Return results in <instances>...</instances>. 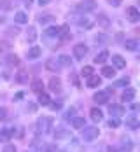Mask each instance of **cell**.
<instances>
[{"label": "cell", "instance_id": "cell-8", "mask_svg": "<svg viewBox=\"0 0 140 152\" xmlns=\"http://www.w3.org/2000/svg\"><path fill=\"white\" fill-rule=\"evenodd\" d=\"M112 65H114V68H125L126 66V61H125V58L123 56H119V54H114L112 56Z\"/></svg>", "mask_w": 140, "mask_h": 152}, {"label": "cell", "instance_id": "cell-20", "mask_svg": "<svg viewBox=\"0 0 140 152\" xmlns=\"http://www.w3.org/2000/svg\"><path fill=\"white\" fill-rule=\"evenodd\" d=\"M49 88H51V91H60V89H62V82H60V79L53 77V79L49 80Z\"/></svg>", "mask_w": 140, "mask_h": 152}, {"label": "cell", "instance_id": "cell-16", "mask_svg": "<svg viewBox=\"0 0 140 152\" xmlns=\"http://www.w3.org/2000/svg\"><path fill=\"white\" fill-rule=\"evenodd\" d=\"M86 84H88V88H98V86L102 84V79H100V77H96V75H89Z\"/></svg>", "mask_w": 140, "mask_h": 152}, {"label": "cell", "instance_id": "cell-4", "mask_svg": "<svg viewBox=\"0 0 140 152\" xmlns=\"http://www.w3.org/2000/svg\"><path fill=\"white\" fill-rule=\"evenodd\" d=\"M86 54H88V46L86 44H77V46L74 47V56L77 60H84Z\"/></svg>", "mask_w": 140, "mask_h": 152}, {"label": "cell", "instance_id": "cell-22", "mask_svg": "<svg viewBox=\"0 0 140 152\" xmlns=\"http://www.w3.org/2000/svg\"><path fill=\"white\" fill-rule=\"evenodd\" d=\"M39 103H40V105L42 107H46V105H49V103H51V100H49V94H47V93H39Z\"/></svg>", "mask_w": 140, "mask_h": 152}, {"label": "cell", "instance_id": "cell-1", "mask_svg": "<svg viewBox=\"0 0 140 152\" xmlns=\"http://www.w3.org/2000/svg\"><path fill=\"white\" fill-rule=\"evenodd\" d=\"M51 129H53V119H51V117H40V119L37 121V131H39V133L47 135Z\"/></svg>", "mask_w": 140, "mask_h": 152}, {"label": "cell", "instance_id": "cell-33", "mask_svg": "<svg viewBox=\"0 0 140 152\" xmlns=\"http://www.w3.org/2000/svg\"><path fill=\"white\" fill-rule=\"evenodd\" d=\"M67 135H68V133H67L65 129H56V131H54V138H67Z\"/></svg>", "mask_w": 140, "mask_h": 152}, {"label": "cell", "instance_id": "cell-27", "mask_svg": "<svg viewBox=\"0 0 140 152\" xmlns=\"http://www.w3.org/2000/svg\"><path fill=\"white\" fill-rule=\"evenodd\" d=\"M84 119H82V117H72V126H74V128H77V129H81V128H82V126H84Z\"/></svg>", "mask_w": 140, "mask_h": 152}, {"label": "cell", "instance_id": "cell-3", "mask_svg": "<svg viewBox=\"0 0 140 152\" xmlns=\"http://www.w3.org/2000/svg\"><path fill=\"white\" fill-rule=\"evenodd\" d=\"M109 96H110V93L105 89V91H98V93H95L93 94V100H95V103H98V105H102V103H107L109 102Z\"/></svg>", "mask_w": 140, "mask_h": 152}, {"label": "cell", "instance_id": "cell-24", "mask_svg": "<svg viewBox=\"0 0 140 152\" xmlns=\"http://www.w3.org/2000/svg\"><path fill=\"white\" fill-rule=\"evenodd\" d=\"M26 39H28V42H35V40H37V30H35L33 26H28V31H26Z\"/></svg>", "mask_w": 140, "mask_h": 152}, {"label": "cell", "instance_id": "cell-12", "mask_svg": "<svg viewBox=\"0 0 140 152\" xmlns=\"http://www.w3.org/2000/svg\"><path fill=\"white\" fill-rule=\"evenodd\" d=\"M42 54V49L40 47H37V46H33L28 49V53H26V56H28V60H35V58H39Z\"/></svg>", "mask_w": 140, "mask_h": 152}, {"label": "cell", "instance_id": "cell-17", "mask_svg": "<svg viewBox=\"0 0 140 152\" xmlns=\"http://www.w3.org/2000/svg\"><path fill=\"white\" fill-rule=\"evenodd\" d=\"M14 135V129H2L0 131V142H9Z\"/></svg>", "mask_w": 140, "mask_h": 152}, {"label": "cell", "instance_id": "cell-6", "mask_svg": "<svg viewBox=\"0 0 140 152\" xmlns=\"http://www.w3.org/2000/svg\"><path fill=\"white\" fill-rule=\"evenodd\" d=\"M126 18H128L131 23H137V21L140 19L139 9H137V7H128V9H126Z\"/></svg>", "mask_w": 140, "mask_h": 152}, {"label": "cell", "instance_id": "cell-46", "mask_svg": "<svg viewBox=\"0 0 140 152\" xmlns=\"http://www.w3.org/2000/svg\"><path fill=\"white\" fill-rule=\"evenodd\" d=\"M21 98H23V91H19L18 94H16V100H21Z\"/></svg>", "mask_w": 140, "mask_h": 152}, {"label": "cell", "instance_id": "cell-29", "mask_svg": "<svg viewBox=\"0 0 140 152\" xmlns=\"http://www.w3.org/2000/svg\"><path fill=\"white\" fill-rule=\"evenodd\" d=\"M79 26H81V28H91V26H93V23H91L89 19L82 18V19H79Z\"/></svg>", "mask_w": 140, "mask_h": 152}, {"label": "cell", "instance_id": "cell-21", "mask_svg": "<svg viewBox=\"0 0 140 152\" xmlns=\"http://www.w3.org/2000/svg\"><path fill=\"white\" fill-rule=\"evenodd\" d=\"M56 19H54V16L51 14H42L39 16V23H42V25H49V23H54Z\"/></svg>", "mask_w": 140, "mask_h": 152}, {"label": "cell", "instance_id": "cell-18", "mask_svg": "<svg viewBox=\"0 0 140 152\" xmlns=\"http://www.w3.org/2000/svg\"><path fill=\"white\" fill-rule=\"evenodd\" d=\"M89 115H91V119H93L95 122H100V121H103V112H102L100 108H93Z\"/></svg>", "mask_w": 140, "mask_h": 152}, {"label": "cell", "instance_id": "cell-30", "mask_svg": "<svg viewBox=\"0 0 140 152\" xmlns=\"http://www.w3.org/2000/svg\"><path fill=\"white\" fill-rule=\"evenodd\" d=\"M81 75L84 77V79H88L89 75H93V66H84L82 72H81Z\"/></svg>", "mask_w": 140, "mask_h": 152}, {"label": "cell", "instance_id": "cell-25", "mask_svg": "<svg viewBox=\"0 0 140 152\" xmlns=\"http://www.w3.org/2000/svg\"><path fill=\"white\" fill-rule=\"evenodd\" d=\"M16 80H18L19 84H25V82H28V74H26L25 70L18 72V75H16Z\"/></svg>", "mask_w": 140, "mask_h": 152}, {"label": "cell", "instance_id": "cell-19", "mask_svg": "<svg viewBox=\"0 0 140 152\" xmlns=\"http://www.w3.org/2000/svg\"><path fill=\"white\" fill-rule=\"evenodd\" d=\"M102 75L109 77V79H114V77H116V68H114V66H103V68H102Z\"/></svg>", "mask_w": 140, "mask_h": 152}, {"label": "cell", "instance_id": "cell-15", "mask_svg": "<svg viewBox=\"0 0 140 152\" xmlns=\"http://www.w3.org/2000/svg\"><path fill=\"white\" fill-rule=\"evenodd\" d=\"M14 21L19 23V25H25V23H28V16L25 14L23 11H18V12L14 14Z\"/></svg>", "mask_w": 140, "mask_h": 152}, {"label": "cell", "instance_id": "cell-28", "mask_svg": "<svg viewBox=\"0 0 140 152\" xmlns=\"http://www.w3.org/2000/svg\"><path fill=\"white\" fill-rule=\"evenodd\" d=\"M109 124V128H119L121 126V121L117 119V117H114V115H110V121L107 122Z\"/></svg>", "mask_w": 140, "mask_h": 152}, {"label": "cell", "instance_id": "cell-2", "mask_svg": "<svg viewBox=\"0 0 140 152\" xmlns=\"http://www.w3.org/2000/svg\"><path fill=\"white\" fill-rule=\"evenodd\" d=\"M98 135H100V131H98V128H95V126H91V128H84L82 126V140L84 142H93L95 138H98Z\"/></svg>", "mask_w": 140, "mask_h": 152}, {"label": "cell", "instance_id": "cell-47", "mask_svg": "<svg viewBox=\"0 0 140 152\" xmlns=\"http://www.w3.org/2000/svg\"><path fill=\"white\" fill-rule=\"evenodd\" d=\"M21 2H23L25 5H28V7H30V5H32V0H21Z\"/></svg>", "mask_w": 140, "mask_h": 152}, {"label": "cell", "instance_id": "cell-26", "mask_svg": "<svg viewBox=\"0 0 140 152\" xmlns=\"http://www.w3.org/2000/svg\"><path fill=\"white\" fill-rule=\"evenodd\" d=\"M58 65H62V66H68V65H72V60H70V56H58Z\"/></svg>", "mask_w": 140, "mask_h": 152}, {"label": "cell", "instance_id": "cell-32", "mask_svg": "<svg viewBox=\"0 0 140 152\" xmlns=\"http://www.w3.org/2000/svg\"><path fill=\"white\" fill-rule=\"evenodd\" d=\"M98 25L103 26V28H107V26H109V19H107L105 16H98Z\"/></svg>", "mask_w": 140, "mask_h": 152}, {"label": "cell", "instance_id": "cell-13", "mask_svg": "<svg viewBox=\"0 0 140 152\" xmlns=\"http://www.w3.org/2000/svg\"><path fill=\"white\" fill-rule=\"evenodd\" d=\"M30 88H32V91H33V93H42V91H44V84H42V80H40V79H33Z\"/></svg>", "mask_w": 140, "mask_h": 152}, {"label": "cell", "instance_id": "cell-14", "mask_svg": "<svg viewBox=\"0 0 140 152\" xmlns=\"http://www.w3.org/2000/svg\"><path fill=\"white\" fill-rule=\"evenodd\" d=\"M125 47L128 49V51H139L140 42L137 40V39H130V40H126L125 42Z\"/></svg>", "mask_w": 140, "mask_h": 152}, {"label": "cell", "instance_id": "cell-37", "mask_svg": "<svg viewBox=\"0 0 140 152\" xmlns=\"http://www.w3.org/2000/svg\"><path fill=\"white\" fill-rule=\"evenodd\" d=\"M49 105H51L53 110H60V108H62V103H60V102H53V103H49Z\"/></svg>", "mask_w": 140, "mask_h": 152}, {"label": "cell", "instance_id": "cell-38", "mask_svg": "<svg viewBox=\"0 0 140 152\" xmlns=\"http://www.w3.org/2000/svg\"><path fill=\"white\" fill-rule=\"evenodd\" d=\"M47 68H49V70H58V66H54V60L47 61Z\"/></svg>", "mask_w": 140, "mask_h": 152}, {"label": "cell", "instance_id": "cell-31", "mask_svg": "<svg viewBox=\"0 0 140 152\" xmlns=\"http://www.w3.org/2000/svg\"><path fill=\"white\" fill-rule=\"evenodd\" d=\"M46 37H58V28L56 26H49L46 30Z\"/></svg>", "mask_w": 140, "mask_h": 152}, {"label": "cell", "instance_id": "cell-43", "mask_svg": "<svg viewBox=\"0 0 140 152\" xmlns=\"http://www.w3.org/2000/svg\"><path fill=\"white\" fill-rule=\"evenodd\" d=\"M14 151H16V149L12 147V145H7V147L4 149V152H14Z\"/></svg>", "mask_w": 140, "mask_h": 152}, {"label": "cell", "instance_id": "cell-35", "mask_svg": "<svg viewBox=\"0 0 140 152\" xmlns=\"http://www.w3.org/2000/svg\"><path fill=\"white\" fill-rule=\"evenodd\" d=\"M95 42H96V44H98V42L103 44V42H109V39H107V35H98V37L95 39Z\"/></svg>", "mask_w": 140, "mask_h": 152}, {"label": "cell", "instance_id": "cell-41", "mask_svg": "<svg viewBox=\"0 0 140 152\" xmlns=\"http://www.w3.org/2000/svg\"><path fill=\"white\" fill-rule=\"evenodd\" d=\"M7 61H9V63H18V56H12V54H11V56H9V58H7Z\"/></svg>", "mask_w": 140, "mask_h": 152}, {"label": "cell", "instance_id": "cell-42", "mask_svg": "<svg viewBox=\"0 0 140 152\" xmlns=\"http://www.w3.org/2000/svg\"><path fill=\"white\" fill-rule=\"evenodd\" d=\"M37 110V105L35 103H28V112H35Z\"/></svg>", "mask_w": 140, "mask_h": 152}, {"label": "cell", "instance_id": "cell-23", "mask_svg": "<svg viewBox=\"0 0 140 152\" xmlns=\"http://www.w3.org/2000/svg\"><path fill=\"white\" fill-rule=\"evenodd\" d=\"M107 58H109V51H102L100 54H96V58H95V63H105L107 61Z\"/></svg>", "mask_w": 140, "mask_h": 152}, {"label": "cell", "instance_id": "cell-40", "mask_svg": "<svg viewBox=\"0 0 140 152\" xmlns=\"http://www.w3.org/2000/svg\"><path fill=\"white\" fill-rule=\"evenodd\" d=\"M107 2H109L110 5H114V7H117V5H121V2H123V0H107Z\"/></svg>", "mask_w": 140, "mask_h": 152}, {"label": "cell", "instance_id": "cell-7", "mask_svg": "<svg viewBox=\"0 0 140 152\" xmlns=\"http://www.w3.org/2000/svg\"><path fill=\"white\" fill-rule=\"evenodd\" d=\"M135 94H137V91H135L133 88H128V89H125V91H123V94H121V100H123L125 103H128V102H131V100L135 98Z\"/></svg>", "mask_w": 140, "mask_h": 152}, {"label": "cell", "instance_id": "cell-9", "mask_svg": "<svg viewBox=\"0 0 140 152\" xmlns=\"http://www.w3.org/2000/svg\"><path fill=\"white\" fill-rule=\"evenodd\" d=\"M126 126L130 128V129H139L140 128V121L137 115H130L128 119H126Z\"/></svg>", "mask_w": 140, "mask_h": 152}, {"label": "cell", "instance_id": "cell-39", "mask_svg": "<svg viewBox=\"0 0 140 152\" xmlns=\"http://www.w3.org/2000/svg\"><path fill=\"white\" fill-rule=\"evenodd\" d=\"M5 115H7V110L0 107V121H4V119H5Z\"/></svg>", "mask_w": 140, "mask_h": 152}, {"label": "cell", "instance_id": "cell-36", "mask_svg": "<svg viewBox=\"0 0 140 152\" xmlns=\"http://www.w3.org/2000/svg\"><path fill=\"white\" fill-rule=\"evenodd\" d=\"M74 115H75V108H70V110L65 114V119H72Z\"/></svg>", "mask_w": 140, "mask_h": 152}, {"label": "cell", "instance_id": "cell-44", "mask_svg": "<svg viewBox=\"0 0 140 152\" xmlns=\"http://www.w3.org/2000/svg\"><path fill=\"white\" fill-rule=\"evenodd\" d=\"M49 2H51V0H39V4H40V5H47Z\"/></svg>", "mask_w": 140, "mask_h": 152}, {"label": "cell", "instance_id": "cell-5", "mask_svg": "<svg viewBox=\"0 0 140 152\" xmlns=\"http://www.w3.org/2000/svg\"><path fill=\"white\" fill-rule=\"evenodd\" d=\"M95 9V2L93 0H84L77 5V12H89Z\"/></svg>", "mask_w": 140, "mask_h": 152}, {"label": "cell", "instance_id": "cell-10", "mask_svg": "<svg viewBox=\"0 0 140 152\" xmlns=\"http://www.w3.org/2000/svg\"><path fill=\"white\" fill-rule=\"evenodd\" d=\"M58 37L62 39V40H67V39H70V26L68 25H63L58 28Z\"/></svg>", "mask_w": 140, "mask_h": 152}, {"label": "cell", "instance_id": "cell-34", "mask_svg": "<svg viewBox=\"0 0 140 152\" xmlns=\"http://www.w3.org/2000/svg\"><path fill=\"white\" fill-rule=\"evenodd\" d=\"M128 84H130V77H123L116 82V86H128Z\"/></svg>", "mask_w": 140, "mask_h": 152}, {"label": "cell", "instance_id": "cell-11", "mask_svg": "<svg viewBox=\"0 0 140 152\" xmlns=\"http://www.w3.org/2000/svg\"><path fill=\"white\" fill-rule=\"evenodd\" d=\"M109 114L114 115V117H121V115L125 114V108H123L121 105H110L109 107Z\"/></svg>", "mask_w": 140, "mask_h": 152}, {"label": "cell", "instance_id": "cell-45", "mask_svg": "<svg viewBox=\"0 0 140 152\" xmlns=\"http://www.w3.org/2000/svg\"><path fill=\"white\" fill-rule=\"evenodd\" d=\"M130 108H131V110H133V112H137V110H139V105H137V103H133V105L130 107Z\"/></svg>", "mask_w": 140, "mask_h": 152}]
</instances>
